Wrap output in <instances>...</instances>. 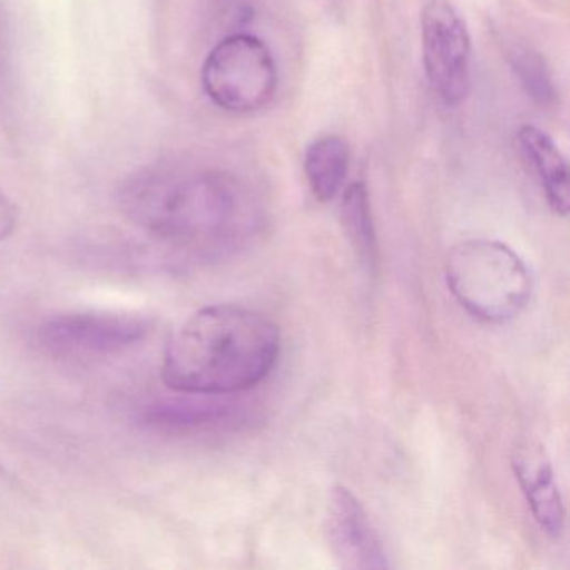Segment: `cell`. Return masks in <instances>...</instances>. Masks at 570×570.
<instances>
[{
	"label": "cell",
	"mask_w": 570,
	"mask_h": 570,
	"mask_svg": "<svg viewBox=\"0 0 570 570\" xmlns=\"http://www.w3.org/2000/svg\"><path fill=\"white\" fill-rule=\"evenodd\" d=\"M209 400H185V402H165L148 406L142 412V423L149 429L165 433H186L193 430L218 425L229 416L228 406Z\"/></svg>",
	"instance_id": "cell-11"
},
{
	"label": "cell",
	"mask_w": 570,
	"mask_h": 570,
	"mask_svg": "<svg viewBox=\"0 0 570 570\" xmlns=\"http://www.w3.org/2000/svg\"><path fill=\"white\" fill-rule=\"evenodd\" d=\"M445 279L459 305L489 323L515 318L532 295L525 262L510 246L492 239L453 246L445 259Z\"/></svg>",
	"instance_id": "cell-3"
},
{
	"label": "cell",
	"mask_w": 570,
	"mask_h": 570,
	"mask_svg": "<svg viewBox=\"0 0 570 570\" xmlns=\"http://www.w3.org/2000/svg\"><path fill=\"white\" fill-rule=\"evenodd\" d=\"M512 469L533 519L547 535L559 539L566 527V509L546 446L533 439L517 443Z\"/></svg>",
	"instance_id": "cell-8"
},
{
	"label": "cell",
	"mask_w": 570,
	"mask_h": 570,
	"mask_svg": "<svg viewBox=\"0 0 570 570\" xmlns=\"http://www.w3.org/2000/svg\"><path fill=\"white\" fill-rule=\"evenodd\" d=\"M119 206L129 222L199 259L245 248L262 225L252 189L215 169H146L126 179Z\"/></svg>",
	"instance_id": "cell-1"
},
{
	"label": "cell",
	"mask_w": 570,
	"mask_h": 570,
	"mask_svg": "<svg viewBox=\"0 0 570 570\" xmlns=\"http://www.w3.org/2000/svg\"><path fill=\"white\" fill-rule=\"evenodd\" d=\"M151 332L146 316L131 312H71L46 320L38 340L46 352L65 358L121 355Z\"/></svg>",
	"instance_id": "cell-5"
},
{
	"label": "cell",
	"mask_w": 570,
	"mask_h": 570,
	"mask_svg": "<svg viewBox=\"0 0 570 570\" xmlns=\"http://www.w3.org/2000/svg\"><path fill=\"white\" fill-rule=\"evenodd\" d=\"M423 68L436 98L450 108L465 101L472 81V42L450 0H429L420 19Z\"/></svg>",
	"instance_id": "cell-6"
},
{
	"label": "cell",
	"mask_w": 570,
	"mask_h": 570,
	"mask_svg": "<svg viewBox=\"0 0 570 570\" xmlns=\"http://www.w3.org/2000/svg\"><path fill=\"white\" fill-rule=\"evenodd\" d=\"M275 322L238 305L198 309L173 332L163 353L161 379L173 392L226 396L262 383L279 356Z\"/></svg>",
	"instance_id": "cell-2"
},
{
	"label": "cell",
	"mask_w": 570,
	"mask_h": 570,
	"mask_svg": "<svg viewBox=\"0 0 570 570\" xmlns=\"http://www.w3.org/2000/svg\"><path fill=\"white\" fill-rule=\"evenodd\" d=\"M328 540L345 569H386L385 549L362 503L345 487H336L328 509Z\"/></svg>",
	"instance_id": "cell-7"
},
{
	"label": "cell",
	"mask_w": 570,
	"mask_h": 570,
	"mask_svg": "<svg viewBox=\"0 0 570 570\" xmlns=\"http://www.w3.org/2000/svg\"><path fill=\"white\" fill-rule=\"evenodd\" d=\"M517 145H519L520 155L539 179L550 208L557 215L567 216L570 206L569 169L559 146L547 132L535 126L520 128Z\"/></svg>",
	"instance_id": "cell-9"
},
{
	"label": "cell",
	"mask_w": 570,
	"mask_h": 570,
	"mask_svg": "<svg viewBox=\"0 0 570 570\" xmlns=\"http://www.w3.org/2000/svg\"><path fill=\"white\" fill-rule=\"evenodd\" d=\"M16 225H18V213L14 205L4 195H0V242L14 233Z\"/></svg>",
	"instance_id": "cell-14"
},
{
	"label": "cell",
	"mask_w": 570,
	"mask_h": 570,
	"mask_svg": "<svg viewBox=\"0 0 570 570\" xmlns=\"http://www.w3.org/2000/svg\"><path fill=\"white\" fill-rule=\"evenodd\" d=\"M343 225L358 255L366 263L375 262L376 235L373 226L368 193L363 183H355L346 189L342 203Z\"/></svg>",
	"instance_id": "cell-12"
},
{
	"label": "cell",
	"mask_w": 570,
	"mask_h": 570,
	"mask_svg": "<svg viewBox=\"0 0 570 570\" xmlns=\"http://www.w3.org/2000/svg\"><path fill=\"white\" fill-rule=\"evenodd\" d=\"M350 166V146L338 136H323L306 148L305 175L309 189L320 202H332L345 181Z\"/></svg>",
	"instance_id": "cell-10"
},
{
	"label": "cell",
	"mask_w": 570,
	"mask_h": 570,
	"mask_svg": "<svg viewBox=\"0 0 570 570\" xmlns=\"http://www.w3.org/2000/svg\"><path fill=\"white\" fill-rule=\"evenodd\" d=\"M202 85L223 111L248 115L272 101L278 88V68L265 41L252 35H232L209 52Z\"/></svg>",
	"instance_id": "cell-4"
},
{
	"label": "cell",
	"mask_w": 570,
	"mask_h": 570,
	"mask_svg": "<svg viewBox=\"0 0 570 570\" xmlns=\"http://www.w3.org/2000/svg\"><path fill=\"white\" fill-rule=\"evenodd\" d=\"M510 66L515 72L520 86L525 89L529 98L539 106H552L557 91L552 75L546 59L527 46H513L509 52Z\"/></svg>",
	"instance_id": "cell-13"
}]
</instances>
